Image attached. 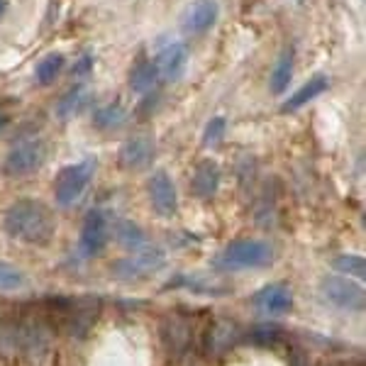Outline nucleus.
Here are the masks:
<instances>
[{
    "mask_svg": "<svg viewBox=\"0 0 366 366\" xmlns=\"http://www.w3.org/2000/svg\"><path fill=\"white\" fill-rule=\"evenodd\" d=\"M3 227L17 242H25L32 247H46L54 237L56 222L51 217V210L42 200L22 198L15 200L3 217Z\"/></svg>",
    "mask_w": 366,
    "mask_h": 366,
    "instance_id": "obj_1",
    "label": "nucleus"
},
{
    "mask_svg": "<svg viewBox=\"0 0 366 366\" xmlns=\"http://www.w3.org/2000/svg\"><path fill=\"white\" fill-rule=\"evenodd\" d=\"M271 259H274V249H271V244H267V242L237 239L220 252L215 267L222 271H247V269L269 267Z\"/></svg>",
    "mask_w": 366,
    "mask_h": 366,
    "instance_id": "obj_2",
    "label": "nucleus"
},
{
    "mask_svg": "<svg viewBox=\"0 0 366 366\" xmlns=\"http://www.w3.org/2000/svg\"><path fill=\"white\" fill-rule=\"evenodd\" d=\"M51 308H54V320L61 325L64 332L74 337L86 335L98 317V303H93L91 298H59Z\"/></svg>",
    "mask_w": 366,
    "mask_h": 366,
    "instance_id": "obj_3",
    "label": "nucleus"
},
{
    "mask_svg": "<svg viewBox=\"0 0 366 366\" xmlns=\"http://www.w3.org/2000/svg\"><path fill=\"white\" fill-rule=\"evenodd\" d=\"M96 159H84V162L71 164V167L59 171L54 183V198L61 208H69V205H74L76 200L84 196L93 174H96Z\"/></svg>",
    "mask_w": 366,
    "mask_h": 366,
    "instance_id": "obj_4",
    "label": "nucleus"
},
{
    "mask_svg": "<svg viewBox=\"0 0 366 366\" xmlns=\"http://www.w3.org/2000/svg\"><path fill=\"white\" fill-rule=\"evenodd\" d=\"M44 159H46L44 142L25 139L8 152V157H5V162H3V174L13 176V179H20V176H27V174H32V171H37L44 164Z\"/></svg>",
    "mask_w": 366,
    "mask_h": 366,
    "instance_id": "obj_5",
    "label": "nucleus"
},
{
    "mask_svg": "<svg viewBox=\"0 0 366 366\" xmlns=\"http://www.w3.org/2000/svg\"><path fill=\"white\" fill-rule=\"evenodd\" d=\"M164 264H167V257L159 247H144V249L134 252L132 257L120 259L113 267V274L122 281H139L157 274Z\"/></svg>",
    "mask_w": 366,
    "mask_h": 366,
    "instance_id": "obj_6",
    "label": "nucleus"
},
{
    "mask_svg": "<svg viewBox=\"0 0 366 366\" xmlns=\"http://www.w3.org/2000/svg\"><path fill=\"white\" fill-rule=\"evenodd\" d=\"M108 234H110V225L105 212L100 210H91L84 220V227H81V237H79V252L81 257L93 259L98 257L100 252L108 244Z\"/></svg>",
    "mask_w": 366,
    "mask_h": 366,
    "instance_id": "obj_7",
    "label": "nucleus"
},
{
    "mask_svg": "<svg viewBox=\"0 0 366 366\" xmlns=\"http://www.w3.org/2000/svg\"><path fill=\"white\" fill-rule=\"evenodd\" d=\"M320 293L327 303L337 305L342 310H362L366 303V293L359 283L347 279H325Z\"/></svg>",
    "mask_w": 366,
    "mask_h": 366,
    "instance_id": "obj_8",
    "label": "nucleus"
},
{
    "mask_svg": "<svg viewBox=\"0 0 366 366\" xmlns=\"http://www.w3.org/2000/svg\"><path fill=\"white\" fill-rule=\"evenodd\" d=\"M147 193H149L152 208H154L159 215L169 217V215H174L176 208H179L176 186L167 171H154V174H152L149 183H147Z\"/></svg>",
    "mask_w": 366,
    "mask_h": 366,
    "instance_id": "obj_9",
    "label": "nucleus"
},
{
    "mask_svg": "<svg viewBox=\"0 0 366 366\" xmlns=\"http://www.w3.org/2000/svg\"><path fill=\"white\" fill-rule=\"evenodd\" d=\"M252 303L262 315L276 317L293 308V293H291V288L283 286V283H274V286H264L262 291L254 293Z\"/></svg>",
    "mask_w": 366,
    "mask_h": 366,
    "instance_id": "obj_10",
    "label": "nucleus"
},
{
    "mask_svg": "<svg viewBox=\"0 0 366 366\" xmlns=\"http://www.w3.org/2000/svg\"><path fill=\"white\" fill-rule=\"evenodd\" d=\"M217 13H220L217 0H191L181 15V27L186 29L188 34L208 32V29L215 25Z\"/></svg>",
    "mask_w": 366,
    "mask_h": 366,
    "instance_id": "obj_11",
    "label": "nucleus"
},
{
    "mask_svg": "<svg viewBox=\"0 0 366 366\" xmlns=\"http://www.w3.org/2000/svg\"><path fill=\"white\" fill-rule=\"evenodd\" d=\"M154 159V142L152 137H132L120 149V167L127 171L147 169Z\"/></svg>",
    "mask_w": 366,
    "mask_h": 366,
    "instance_id": "obj_12",
    "label": "nucleus"
},
{
    "mask_svg": "<svg viewBox=\"0 0 366 366\" xmlns=\"http://www.w3.org/2000/svg\"><path fill=\"white\" fill-rule=\"evenodd\" d=\"M186 61H188L186 44L171 42L159 51V56L154 59V66H157V74L162 76L164 81H176L183 74V69H186Z\"/></svg>",
    "mask_w": 366,
    "mask_h": 366,
    "instance_id": "obj_13",
    "label": "nucleus"
},
{
    "mask_svg": "<svg viewBox=\"0 0 366 366\" xmlns=\"http://www.w3.org/2000/svg\"><path fill=\"white\" fill-rule=\"evenodd\" d=\"M239 340V327L232 320H215L205 332V352L208 354H225L234 342Z\"/></svg>",
    "mask_w": 366,
    "mask_h": 366,
    "instance_id": "obj_14",
    "label": "nucleus"
},
{
    "mask_svg": "<svg viewBox=\"0 0 366 366\" xmlns=\"http://www.w3.org/2000/svg\"><path fill=\"white\" fill-rule=\"evenodd\" d=\"M220 188V167H217L212 159H205L200 162L196 171H193V179H191V191L193 196L210 200Z\"/></svg>",
    "mask_w": 366,
    "mask_h": 366,
    "instance_id": "obj_15",
    "label": "nucleus"
},
{
    "mask_svg": "<svg viewBox=\"0 0 366 366\" xmlns=\"http://www.w3.org/2000/svg\"><path fill=\"white\" fill-rule=\"evenodd\" d=\"M327 86H330L327 76H322V74L312 76V79L308 81V84L300 86L298 91L293 93V96L281 105V110H283V113H293V110L303 108L305 103H310V100H315L317 96H320V93L327 91Z\"/></svg>",
    "mask_w": 366,
    "mask_h": 366,
    "instance_id": "obj_16",
    "label": "nucleus"
},
{
    "mask_svg": "<svg viewBox=\"0 0 366 366\" xmlns=\"http://www.w3.org/2000/svg\"><path fill=\"white\" fill-rule=\"evenodd\" d=\"M88 88L84 84H76L74 88H69L66 93L61 96L56 105V115L61 117V120H71L74 115H79L81 110H84V105L88 103Z\"/></svg>",
    "mask_w": 366,
    "mask_h": 366,
    "instance_id": "obj_17",
    "label": "nucleus"
},
{
    "mask_svg": "<svg viewBox=\"0 0 366 366\" xmlns=\"http://www.w3.org/2000/svg\"><path fill=\"white\" fill-rule=\"evenodd\" d=\"M293 79V49H283L281 56L276 59V66L271 71V93H283L291 86Z\"/></svg>",
    "mask_w": 366,
    "mask_h": 366,
    "instance_id": "obj_18",
    "label": "nucleus"
},
{
    "mask_svg": "<svg viewBox=\"0 0 366 366\" xmlns=\"http://www.w3.org/2000/svg\"><path fill=\"white\" fill-rule=\"evenodd\" d=\"M127 120V110L122 108L120 103H110V105H103V108L96 110V115H93V125L98 129H117L122 127Z\"/></svg>",
    "mask_w": 366,
    "mask_h": 366,
    "instance_id": "obj_19",
    "label": "nucleus"
},
{
    "mask_svg": "<svg viewBox=\"0 0 366 366\" xmlns=\"http://www.w3.org/2000/svg\"><path fill=\"white\" fill-rule=\"evenodd\" d=\"M115 237L117 242H120L122 247H127V249H132V252H139V249H144V229H142L139 225H134L132 220H120L115 225Z\"/></svg>",
    "mask_w": 366,
    "mask_h": 366,
    "instance_id": "obj_20",
    "label": "nucleus"
},
{
    "mask_svg": "<svg viewBox=\"0 0 366 366\" xmlns=\"http://www.w3.org/2000/svg\"><path fill=\"white\" fill-rule=\"evenodd\" d=\"M157 79H159V74H157L154 61H139L137 66L132 69V74H129V88H132L134 93H147L154 88Z\"/></svg>",
    "mask_w": 366,
    "mask_h": 366,
    "instance_id": "obj_21",
    "label": "nucleus"
},
{
    "mask_svg": "<svg viewBox=\"0 0 366 366\" xmlns=\"http://www.w3.org/2000/svg\"><path fill=\"white\" fill-rule=\"evenodd\" d=\"M164 340H167V345L171 350L179 354L186 350L188 342H191V327L183 320H179V317H174V320H169L164 325Z\"/></svg>",
    "mask_w": 366,
    "mask_h": 366,
    "instance_id": "obj_22",
    "label": "nucleus"
},
{
    "mask_svg": "<svg viewBox=\"0 0 366 366\" xmlns=\"http://www.w3.org/2000/svg\"><path fill=\"white\" fill-rule=\"evenodd\" d=\"M61 69H64V54L51 51V54H46L42 61L37 64V69H34V79H37V84L49 86L51 81H56V76L61 74Z\"/></svg>",
    "mask_w": 366,
    "mask_h": 366,
    "instance_id": "obj_23",
    "label": "nucleus"
},
{
    "mask_svg": "<svg viewBox=\"0 0 366 366\" xmlns=\"http://www.w3.org/2000/svg\"><path fill=\"white\" fill-rule=\"evenodd\" d=\"M332 267L345 276H352V279H364L366 274V264H364V257H354V254H342V257H335L332 259Z\"/></svg>",
    "mask_w": 366,
    "mask_h": 366,
    "instance_id": "obj_24",
    "label": "nucleus"
},
{
    "mask_svg": "<svg viewBox=\"0 0 366 366\" xmlns=\"http://www.w3.org/2000/svg\"><path fill=\"white\" fill-rule=\"evenodd\" d=\"M281 335H283V330L279 327V325L264 322V325H257V327L252 330L249 340L254 342V345H259V347H271V345H276V342L281 340Z\"/></svg>",
    "mask_w": 366,
    "mask_h": 366,
    "instance_id": "obj_25",
    "label": "nucleus"
},
{
    "mask_svg": "<svg viewBox=\"0 0 366 366\" xmlns=\"http://www.w3.org/2000/svg\"><path fill=\"white\" fill-rule=\"evenodd\" d=\"M25 283V274L13 264L0 262V291H17Z\"/></svg>",
    "mask_w": 366,
    "mask_h": 366,
    "instance_id": "obj_26",
    "label": "nucleus"
},
{
    "mask_svg": "<svg viewBox=\"0 0 366 366\" xmlns=\"http://www.w3.org/2000/svg\"><path fill=\"white\" fill-rule=\"evenodd\" d=\"M225 129H227L225 117H212L208 125H205L203 147H217V144H220V139L225 137Z\"/></svg>",
    "mask_w": 366,
    "mask_h": 366,
    "instance_id": "obj_27",
    "label": "nucleus"
},
{
    "mask_svg": "<svg viewBox=\"0 0 366 366\" xmlns=\"http://www.w3.org/2000/svg\"><path fill=\"white\" fill-rule=\"evenodd\" d=\"M91 66H93L91 54H84V56L79 59V64L74 66V76H84V74H88V71H91Z\"/></svg>",
    "mask_w": 366,
    "mask_h": 366,
    "instance_id": "obj_28",
    "label": "nucleus"
},
{
    "mask_svg": "<svg viewBox=\"0 0 366 366\" xmlns=\"http://www.w3.org/2000/svg\"><path fill=\"white\" fill-rule=\"evenodd\" d=\"M8 125H10V113H8V108L0 103V134H3V129Z\"/></svg>",
    "mask_w": 366,
    "mask_h": 366,
    "instance_id": "obj_29",
    "label": "nucleus"
},
{
    "mask_svg": "<svg viewBox=\"0 0 366 366\" xmlns=\"http://www.w3.org/2000/svg\"><path fill=\"white\" fill-rule=\"evenodd\" d=\"M5 10H8V3H5V0H0V17L5 15Z\"/></svg>",
    "mask_w": 366,
    "mask_h": 366,
    "instance_id": "obj_30",
    "label": "nucleus"
}]
</instances>
